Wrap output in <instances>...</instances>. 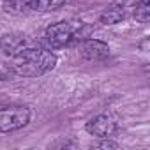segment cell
Segmentation results:
<instances>
[{"mask_svg":"<svg viewBox=\"0 0 150 150\" xmlns=\"http://www.w3.org/2000/svg\"><path fill=\"white\" fill-rule=\"evenodd\" d=\"M76 48H78V53L90 62H101L110 57V46L99 39H87V37L80 39L76 42Z\"/></svg>","mask_w":150,"mask_h":150,"instance_id":"7","label":"cell"},{"mask_svg":"<svg viewBox=\"0 0 150 150\" xmlns=\"http://www.w3.org/2000/svg\"><path fill=\"white\" fill-rule=\"evenodd\" d=\"M57 55L50 48H42L39 44L27 48L20 55L13 58V71L16 76L23 78H37L50 72L57 65Z\"/></svg>","mask_w":150,"mask_h":150,"instance_id":"1","label":"cell"},{"mask_svg":"<svg viewBox=\"0 0 150 150\" xmlns=\"http://www.w3.org/2000/svg\"><path fill=\"white\" fill-rule=\"evenodd\" d=\"M132 16L139 23H146L150 20V4H148V0H139V2L134 6Z\"/></svg>","mask_w":150,"mask_h":150,"instance_id":"9","label":"cell"},{"mask_svg":"<svg viewBox=\"0 0 150 150\" xmlns=\"http://www.w3.org/2000/svg\"><path fill=\"white\" fill-rule=\"evenodd\" d=\"M129 14V9H127V4L122 2V0H117V2L110 4L99 16V21L103 25H117L120 23L122 20H125Z\"/></svg>","mask_w":150,"mask_h":150,"instance_id":"8","label":"cell"},{"mask_svg":"<svg viewBox=\"0 0 150 150\" xmlns=\"http://www.w3.org/2000/svg\"><path fill=\"white\" fill-rule=\"evenodd\" d=\"M35 39L27 35V34H20V32H11V34H4L0 37V50H2L7 57L14 58L16 55H20L21 51H25L30 46H35Z\"/></svg>","mask_w":150,"mask_h":150,"instance_id":"6","label":"cell"},{"mask_svg":"<svg viewBox=\"0 0 150 150\" xmlns=\"http://www.w3.org/2000/svg\"><path fill=\"white\" fill-rule=\"evenodd\" d=\"M65 0H2V9L9 14H32L51 13L60 9Z\"/></svg>","mask_w":150,"mask_h":150,"instance_id":"3","label":"cell"},{"mask_svg":"<svg viewBox=\"0 0 150 150\" xmlns=\"http://www.w3.org/2000/svg\"><path fill=\"white\" fill-rule=\"evenodd\" d=\"M122 2H125V0H122Z\"/></svg>","mask_w":150,"mask_h":150,"instance_id":"12","label":"cell"},{"mask_svg":"<svg viewBox=\"0 0 150 150\" xmlns=\"http://www.w3.org/2000/svg\"><path fill=\"white\" fill-rule=\"evenodd\" d=\"M30 122V110L25 106L0 110V132H13Z\"/></svg>","mask_w":150,"mask_h":150,"instance_id":"5","label":"cell"},{"mask_svg":"<svg viewBox=\"0 0 150 150\" xmlns=\"http://www.w3.org/2000/svg\"><path fill=\"white\" fill-rule=\"evenodd\" d=\"M14 76L16 74L13 71V65L6 64L4 60H0V81H11Z\"/></svg>","mask_w":150,"mask_h":150,"instance_id":"10","label":"cell"},{"mask_svg":"<svg viewBox=\"0 0 150 150\" xmlns=\"http://www.w3.org/2000/svg\"><path fill=\"white\" fill-rule=\"evenodd\" d=\"M85 30L87 25L83 21L72 20V21H57L50 25L44 30L42 42L50 50H62L67 46H72L74 42H78L80 39H85Z\"/></svg>","mask_w":150,"mask_h":150,"instance_id":"2","label":"cell"},{"mask_svg":"<svg viewBox=\"0 0 150 150\" xmlns=\"http://www.w3.org/2000/svg\"><path fill=\"white\" fill-rule=\"evenodd\" d=\"M101 139H103V141L94 143V145H92V148H104V150H117V148H118V143L111 141L110 138H101Z\"/></svg>","mask_w":150,"mask_h":150,"instance_id":"11","label":"cell"},{"mask_svg":"<svg viewBox=\"0 0 150 150\" xmlns=\"http://www.w3.org/2000/svg\"><path fill=\"white\" fill-rule=\"evenodd\" d=\"M85 131L96 138H111L118 131V118L113 113H99L85 124Z\"/></svg>","mask_w":150,"mask_h":150,"instance_id":"4","label":"cell"}]
</instances>
